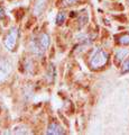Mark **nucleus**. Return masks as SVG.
<instances>
[{"label":"nucleus","mask_w":129,"mask_h":135,"mask_svg":"<svg viewBox=\"0 0 129 135\" xmlns=\"http://www.w3.org/2000/svg\"><path fill=\"white\" fill-rule=\"evenodd\" d=\"M49 44H51V38H49L48 34L40 33L37 37L32 40L30 50H32L33 53L36 54V55H42V54L48 49Z\"/></svg>","instance_id":"obj_1"},{"label":"nucleus","mask_w":129,"mask_h":135,"mask_svg":"<svg viewBox=\"0 0 129 135\" xmlns=\"http://www.w3.org/2000/svg\"><path fill=\"white\" fill-rule=\"evenodd\" d=\"M108 60H109V54L105 50L97 49L92 53V55H91L89 64L91 66V69H93V70L101 69L102 66H105L108 63Z\"/></svg>","instance_id":"obj_2"},{"label":"nucleus","mask_w":129,"mask_h":135,"mask_svg":"<svg viewBox=\"0 0 129 135\" xmlns=\"http://www.w3.org/2000/svg\"><path fill=\"white\" fill-rule=\"evenodd\" d=\"M18 38H19V29L17 27H11L9 32L7 33V35L5 36V40H3V44H5L6 49L9 52H14L16 50Z\"/></svg>","instance_id":"obj_3"},{"label":"nucleus","mask_w":129,"mask_h":135,"mask_svg":"<svg viewBox=\"0 0 129 135\" xmlns=\"http://www.w3.org/2000/svg\"><path fill=\"white\" fill-rule=\"evenodd\" d=\"M11 72V63L7 60L0 62V82L3 81Z\"/></svg>","instance_id":"obj_4"},{"label":"nucleus","mask_w":129,"mask_h":135,"mask_svg":"<svg viewBox=\"0 0 129 135\" xmlns=\"http://www.w3.org/2000/svg\"><path fill=\"white\" fill-rule=\"evenodd\" d=\"M46 134L49 135H61V134H65V131L62 126L56 123V122H52L49 123L47 126V131H46Z\"/></svg>","instance_id":"obj_5"},{"label":"nucleus","mask_w":129,"mask_h":135,"mask_svg":"<svg viewBox=\"0 0 129 135\" xmlns=\"http://www.w3.org/2000/svg\"><path fill=\"white\" fill-rule=\"evenodd\" d=\"M127 54H128V50H126V49L118 50L117 52H116V62H117V63L121 62L123 59L127 56Z\"/></svg>","instance_id":"obj_6"},{"label":"nucleus","mask_w":129,"mask_h":135,"mask_svg":"<svg viewBox=\"0 0 129 135\" xmlns=\"http://www.w3.org/2000/svg\"><path fill=\"white\" fill-rule=\"evenodd\" d=\"M118 40V43L121 44V45H128L129 44V33H125L121 34L120 36L117 37Z\"/></svg>","instance_id":"obj_7"},{"label":"nucleus","mask_w":129,"mask_h":135,"mask_svg":"<svg viewBox=\"0 0 129 135\" xmlns=\"http://www.w3.org/2000/svg\"><path fill=\"white\" fill-rule=\"evenodd\" d=\"M14 134H27L28 129L25 125H16L14 127V131H12Z\"/></svg>","instance_id":"obj_8"},{"label":"nucleus","mask_w":129,"mask_h":135,"mask_svg":"<svg viewBox=\"0 0 129 135\" xmlns=\"http://www.w3.org/2000/svg\"><path fill=\"white\" fill-rule=\"evenodd\" d=\"M65 19H66L65 12L60 11L59 14H57V16H56V24H57V25H62V24L65 22Z\"/></svg>","instance_id":"obj_9"},{"label":"nucleus","mask_w":129,"mask_h":135,"mask_svg":"<svg viewBox=\"0 0 129 135\" xmlns=\"http://www.w3.org/2000/svg\"><path fill=\"white\" fill-rule=\"evenodd\" d=\"M79 20H80V25H79L80 27H83L86 24V22H88V15L85 14V11H83L82 14H80V16H79Z\"/></svg>","instance_id":"obj_10"},{"label":"nucleus","mask_w":129,"mask_h":135,"mask_svg":"<svg viewBox=\"0 0 129 135\" xmlns=\"http://www.w3.org/2000/svg\"><path fill=\"white\" fill-rule=\"evenodd\" d=\"M46 0H37V3H36V6H35V9L36 10H38V11H42L43 10V6H44V3ZM39 14V12H38Z\"/></svg>","instance_id":"obj_11"},{"label":"nucleus","mask_w":129,"mask_h":135,"mask_svg":"<svg viewBox=\"0 0 129 135\" xmlns=\"http://www.w3.org/2000/svg\"><path fill=\"white\" fill-rule=\"evenodd\" d=\"M122 72L125 73V72H129V59L128 60H126L123 62V64H122Z\"/></svg>","instance_id":"obj_12"},{"label":"nucleus","mask_w":129,"mask_h":135,"mask_svg":"<svg viewBox=\"0 0 129 135\" xmlns=\"http://www.w3.org/2000/svg\"><path fill=\"white\" fill-rule=\"evenodd\" d=\"M78 1V0H63V5L64 6H72Z\"/></svg>","instance_id":"obj_13"},{"label":"nucleus","mask_w":129,"mask_h":135,"mask_svg":"<svg viewBox=\"0 0 129 135\" xmlns=\"http://www.w3.org/2000/svg\"><path fill=\"white\" fill-rule=\"evenodd\" d=\"M5 18H6V11L1 6H0V19H5Z\"/></svg>","instance_id":"obj_14"},{"label":"nucleus","mask_w":129,"mask_h":135,"mask_svg":"<svg viewBox=\"0 0 129 135\" xmlns=\"http://www.w3.org/2000/svg\"><path fill=\"white\" fill-rule=\"evenodd\" d=\"M128 2H129V0H128Z\"/></svg>","instance_id":"obj_15"}]
</instances>
